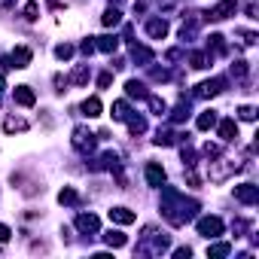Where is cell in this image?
Masks as SVG:
<instances>
[{
  "mask_svg": "<svg viewBox=\"0 0 259 259\" xmlns=\"http://www.w3.org/2000/svg\"><path fill=\"white\" fill-rule=\"evenodd\" d=\"M128 131H131V134H143V131H146V122H143L140 116H137V119H128Z\"/></svg>",
  "mask_w": 259,
  "mask_h": 259,
  "instance_id": "obj_28",
  "label": "cell"
},
{
  "mask_svg": "<svg viewBox=\"0 0 259 259\" xmlns=\"http://www.w3.org/2000/svg\"><path fill=\"white\" fill-rule=\"evenodd\" d=\"M189 61H192V67H195V70L207 67V55H201V52H192V55H189Z\"/></svg>",
  "mask_w": 259,
  "mask_h": 259,
  "instance_id": "obj_30",
  "label": "cell"
},
{
  "mask_svg": "<svg viewBox=\"0 0 259 259\" xmlns=\"http://www.w3.org/2000/svg\"><path fill=\"white\" fill-rule=\"evenodd\" d=\"M58 201H61V204H80V195H77V189L64 186V189L58 192Z\"/></svg>",
  "mask_w": 259,
  "mask_h": 259,
  "instance_id": "obj_22",
  "label": "cell"
},
{
  "mask_svg": "<svg viewBox=\"0 0 259 259\" xmlns=\"http://www.w3.org/2000/svg\"><path fill=\"white\" fill-rule=\"evenodd\" d=\"M55 55H58L61 61H67V58H73V46H70V43H61V46L55 49Z\"/></svg>",
  "mask_w": 259,
  "mask_h": 259,
  "instance_id": "obj_29",
  "label": "cell"
},
{
  "mask_svg": "<svg viewBox=\"0 0 259 259\" xmlns=\"http://www.w3.org/2000/svg\"><path fill=\"white\" fill-rule=\"evenodd\" d=\"M189 253H192L189 247H180V250H174V256H177V259H189Z\"/></svg>",
  "mask_w": 259,
  "mask_h": 259,
  "instance_id": "obj_37",
  "label": "cell"
},
{
  "mask_svg": "<svg viewBox=\"0 0 259 259\" xmlns=\"http://www.w3.org/2000/svg\"><path fill=\"white\" fill-rule=\"evenodd\" d=\"M101 22H104V28H116V25L122 22V16H119V10H116V7H110V10L101 16Z\"/></svg>",
  "mask_w": 259,
  "mask_h": 259,
  "instance_id": "obj_19",
  "label": "cell"
},
{
  "mask_svg": "<svg viewBox=\"0 0 259 259\" xmlns=\"http://www.w3.org/2000/svg\"><path fill=\"white\" fill-rule=\"evenodd\" d=\"M95 49H101V52H116V49H119V40H116V37H98Z\"/></svg>",
  "mask_w": 259,
  "mask_h": 259,
  "instance_id": "obj_16",
  "label": "cell"
},
{
  "mask_svg": "<svg viewBox=\"0 0 259 259\" xmlns=\"http://www.w3.org/2000/svg\"><path fill=\"white\" fill-rule=\"evenodd\" d=\"M195 125H198L201 131H207V128H213V125H216V113H213V110H204V113H198V119H195Z\"/></svg>",
  "mask_w": 259,
  "mask_h": 259,
  "instance_id": "obj_14",
  "label": "cell"
},
{
  "mask_svg": "<svg viewBox=\"0 0 259 259\" xmlns=\"http://www.w3.org/2000/svg\"><path fill=\"white\" fill-rule=\"evenodd\" d=\"M107 216H110V223H119V226H131L137 219V213L128 207H113V210H107Z\"/></svg>",
  "mask_w": 259,
  "mask_h": 259,
  "instance_id": "obj_5",
  "label": "cell"
},
{
  "mask_svg": "<svg viewBox=\"0 0 259 259\" xmlns=\"http://www.w3.org/2000/svg\"><path fill=\"white\" fill-rule=\"evenodd\" d=\"M241 37H244V43H247V46L256 43V34H253V31H241Z\"/></svg>",
  "mask_w": 259,
  "mask_h": 259,
  "instance_id": "obj_34",
  "label": "cell"
},
{
  "mask_svg": "<svg viewBox=\"0 0 259 259\" xmlns=\"http://www.w3.org/2000/svg\"><path fill=\"white\" fill-rule=\"evenodd\" d=\"M13 95H16V104H22V107H34V104H37V95H34L28 86H19Z\"/></svg>",
  "mask_w": 259,
  "mask_h": 259,
  "instance_id": "obj_11",
  "label": "cell"
},
{
  "mask_svg": "<svg viewBox=\"0 0 259 259\" xmlns=\"http://www.w3.org/2000/svg\"><path fill=\"white\" fill-rule=\"evenodd\" d=\"M146 183H150V186H165V168L162 165H156V162H150L146 165Z\"/></svg>",
  "mask_w": 259,
  "mask_h": 259,
  "instance_id": "obj_9",
  "label": "cell"
},
{
  "mask_svg": "<svg viewBox=\"0 0 259 259\" xmlns=\"http://www.w3.org/2000/svg\"><path fill=\"white\" fill-rule=\"evenodd\" d=\"M83 113H86L89 119L101 116V101H98V98H86V101H83Z\"/></svg>",
  "mask_w": 259,
  "mask_h": 259,
  "instance_id": "obj_15",
  "label": "cell"
},
{
  "mask_svg": "<svg viewBox=\"0 0 259 259\" xmlns=\"http://www.w3.org/2000/svg\"><path fill=\"white\" fill-rule=\"evenodd\" d=\"M131 55H134V61H153V52L146 49V46H134Z\"/></svg>",
  "mask_w": 259,
  "mask_h": 259,
  "instance_id": "obj_25",
  "label": "cell"
},
{
  "mask_svg": "<svg viewBox=\"0 0 259 259\" xmlns=\"http://www.w3.org/2000/svg\"><path fill=\"white\" fill-rule=\"evenodd\" d=\"M150 107H153V113H156V116H162L165 110H168V104H165L159 95H150Z\"/></svg>",
  "mask_w": 259,
  "mask_h": 259,
  "instance_id": "obj_26",
  "label": "cell"
},
{
  "mask_svg": "<svg viewBox=\"0 0 259 259\" xmlns=\"http://www.w3.org/2000/svg\"><path fill=\"white\" fill-rule=\"evenodd\" d=\"M13 238V232H10V226H4V223H0V241H10Z\"/></svg>",
  "mask_w": 259,
  "mask_h": 259,
  "instance_id": "obj_35",
  "label": "cell"
},
{
  "mask_svg": "<svg viewBox=\"0 0 259 259\" xmlns=\"http://www.w3.org/2000/svg\"><path fill=\"white\" fill-rule=\"evenodd\" d=\"M80 49H83V52H86V55H92V52H95V43H89V40H86V43H83V46H80Z\"/></svg>",
  "mask_w": 259,
  "mask_h": 259,
  "instance_id": "obj_38",
  "label": "cell"
},
{
  "mask_svg": "<svg viewBox=\"0 0 259 259\" xmlns=\"http://www.w3.org/2000/svg\"><path fill=\"white\" fill-rule=\"evenodd\" d=\"M223 86H226V80H207L195 89V98H213V95L223 92Z\"/></svg>",
  "mask_w": 259,
  "mask_h": 259,
  "instance_id": "obj_6",
  "label": "cell"
},
{
  "mask_svg": "<svg viewBox=\"0 0 259 259\" xmlns=\"http://www.w3.org/2000/svg\"><path fill=\"white\" fill-rule=\"evenodd\" d=\"M73 146L80 153H92L95 150V134L89 128H73Z\"/></svg>",
  "mask_w": 259,
  "mask_h": 259,
  "instance_id": "obj_3",
  "label": "cell"
},
{
  "mask_svg": "<svg viewBox=\"0 0 259 259\" xmlns=\"http://www.w3.org/2000/svg\"><path fill=\"white\" fill-rule=\"evenodd\" d=\"M235 10H238V4H235V0H223L219 7H213V10H210V13H204V16H210V19H216V22H223V19L235 16Z\"/></svg>",
  "mask_w": 259,
  "mask_h": 259,
  "instance_id": "obj_7",
  "label": "cell"
},
{
  "mask_svg": "<svg viewBox=\"0 0 259 259\" xmlns=\"http://www.w3.org/2000/svg\"><path fill=\"white\" fill-rule=\"evenodd\" d=\"M238 116H241V119H244V122H253V119H256V110H253V107H247V104H244V107H241V110H238Z\"/></svg>",
  "mask_w": 259,
  "mask_h": 259,
  "instance_id": "obj_31",
  "label": "cell"
},
{
  "mask_svg": "<svg viewBox=\"0 0 259 259\" xmlns=\"http://www.w3.org/2000/svg\"><path fill=\"white\" fill-rule=\"evenodd\" d=\"M113 119H128V104L125 101H116L113 104Z\"/></svg>",
  "mask_w": 259,
  "mask_h": 259,
  "instance_id": "obj_27",
  "label": "cell"
},
{
  "mask_svg": "<svg viewBox=\"0 0 259 259\" xmlns=\"http://www.w3.org/2000/svg\"><path fill=\"white\" fill-rule=\"evenodd\" d=\"M125 92H128V98H146V86L137 83V80H128L125 83Z\"/></svg>",
  "mask_w": 259,
  "mask_h": 259,
  "instance_id": "obj_21",
  "label": "cell"
},
{
  "mask_svg": "<svg viewBox=\"0 0 259 259\" xmlns=\"http://www.w3.org/2000/svg\"><path fill=\"white\" fill-rule=\"evenodd\" d=\"M13 67H28L31 64V49L28 46H19V49H13Z\"/></svg>",
  "mask_w": 259,
  "mask_h": 259,
  "instance_id": "obj_13",
  "label": "cell"
},
{
  "mask_svg": "<svg viewBox=\"0 0 259 259\" xmlns=\"http://www.w3.org/2000/svg\"><path fill=\"white\" fill-rule=\"evenodd\" d=\"M104 241H107V247H125V244H128V238H125L122 232H113V229L104 235Z\"/></svg>",
  "mask_w": 259,
  "mask_h": 259,
  "instance_id": "obj_20",
  "label": "cell"
},
{
  "mask_svg": "<svg viewBox=\"0 0 259 259\" xmlns=\"http://www.w3.org/2000/svg\"><path fill=\"white\" fill-rule=\"evenodd\" d=\"M146 34H150L153 40H162V37L168 34V25H165V19H150V22H146Z\"/></svg>",
  "mask_w": 259,
  "mask_h": 259,
  "instance_id": "obj_10",
  "label": "cell"
},
{
  "mask_svg": "<svg viewBox=\"0 0 259 259\" xmlns=\"http://www.w3.org/2000/svg\"><path fill=\"white\" fill-rule=\"evenodd\" d=\"M204 153H207V156H219V146H216V143H204Z\"/></svg>",
  "mask_w": 259,
  "mask_h": 259,
  "instance_id": "obj_36",
  "label": "cell"
},
{
  "mask_svg": "<svg viewBox=\"0 0 259 259\" xmlns=\"http://www.w3.org/2000/svg\"><path fill=\"white\" fill-rule=\"evenodd\" d=\"M77 229L86 232V235H95V232L101 229V223H98L95 213H80V216H77Z\"/></svg>",
  "mask_w": 259,
  "mask_h": 259,
  "instance_id": "obj_8",
  "label": "cell"
},
{
  "mask_svg": "<svg viewBox=\"0 0 259 259\" xmlns=\"http://www.w3.org/2000/svg\"><path fill=\"white\" fill-rule=\"evenodd\" d=\"M70 83H73V86H86V83H89V64H80L77 70H73V73H70Z\"/></svg>",
  "mask_w": 259,
  "mask_h": 259,
  "instance_id": "obj_17",
  "label": "cell"
},
{
  "mask_svg": "<svg viewBox=\"0 0 259 259\" xmlns=\"http://www.w3.org/2000/svg\"><path fill=\"white\" fill-rule=\"evenodd\" d=\"M219 137H223L226 143L235 140V137H238V122H235V119H223V122H219Z\"/></svg>",
  "mask_w": 259,
  "mask_h": 259,
  "instance_id": "obj_12",
  "label": "cell"
},
{
  "mask_svg": "<svg viewBox=\"0 0 259 259\" xmlns=\"http://www.w3.org/2000/svg\"><path fill=\"white\" fill-rule=\"evenodd\" d=\"M235 171H241V165L238 162H210V171H207V177L213 180V183H223L229 174H235Z\"/></svg>",
  "mask_w": 259,
  "mask_h": 259,
  "instance_id": "obj_1",
  "label": "cell"
},
{
  "mask_svg": "<svg viewBox=\"0 0 259 259\" xmlns=\"http://www.w3.org/2000/svg\"><path fill=\"white\" fill-rule=\"evenodd\" d=\"M25 19H28V22H37V19H40V4H37V0H31V4L25 7Z\"/></svg>",
  "mask_w": 259,
  "mask_h": 259,
  "instance_id": "obj_24",
  "label": "cell"
},
{
  "mask_svg": "<svg viewBox=\"0 0 259 259\" xmlns=\"http://www.w3.org/2000/svg\"><path fill=\"white\" fill-rule=\"evenodd\" d=\"M229 253H232V244H229V241L207 247V256H210V259H223V256H229Z\"/></svg>",
  "mask_w": 259,
  "mask_h": 259,
  "instance_id": "obj_18",
  "label": "cell"
},
{
  "mask_svg": "<svg viewBox=\"0 0 259 259\" xmlns=\"http://www.w3.org/2000/svg\"><path fill=\"white\" fill-rule=\"evenodd\" d=\"M232 73H235L238 80H244V77H247V61H235V64H232Z\"/></svg>",
  "mask_w": 259,
  "mask_h": 259,
  "instance_id": "obj_32",
  "label": "cell"
},
{
  "mask_svg": "<svg viewBox=\"0 0 259 259\" xmlns=\"http://www.w3.org/2000/svg\"><path fill=\"white\" fill-rule=\"evenodd\" d=\"M198 235L219 238V235H223V219H219V216H201L198 219Z\"/></svg>",
  "mask_w": 259,
  "mask_h": 259,
  "instance_id": "obj_2",
  "label": "cell"
},
{
  "mask_svg": "<svg viewBox=\"0 0 259 259\" xmlns=\"http://www.w3.org/2000/svg\"><path fill=\"white\" fill-rule=\"evenodd\" d=\"M25 128H28V122H25V119H16V116H10V119L4 122V131H10V134H13V131H25Z\"/></svg>",
  "mask_w": 259,
  "mask_h": 259,
  "instance_id": "obj_23",
  "label": "cell"
},
{
  "mask_svg": "<svg viewBox=\"0 0 259 259\" xmlns=\"http://www.w3.org/2000/svg\"><path fill=\"white\" fill-rule=\"evenodd\" d=\"M235 198L241 204H256L259 201V186H253V183H241V186H235Z\"/></svg>",
  "mask_w": 259,
  "mask_h": 259,
  "instance_id": "obj_4",
  "label": "cell"
},
{
  "mask_svg": "<svg viewBox=\"0 0 259 259\" xmlns=\"http://www.w3.org/2000/svg\"><path fill=\"white\" fill-rule=\"evenodd\" d=\"M110 83H113V73H101V77H98V86L101 89H107Z\"/></svg>",
  "mask_w": 259,
  "mask_h": 259,
  "instance_id": "obj_33",
  "label": "cell"
}]
</instances>
